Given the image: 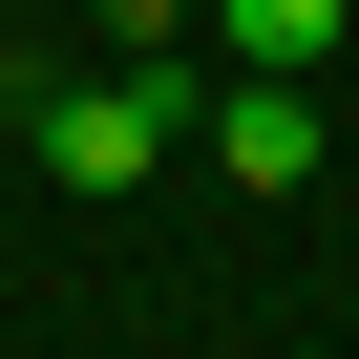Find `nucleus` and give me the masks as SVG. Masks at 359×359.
Instances as JSON below:
<instances>
[{
	"label": "nucleus",
	"mask_w": 359,
	"mask_h": 359,
	"mask_svg": "<svg viewBox=\"0 0 359 359\" xmlns=\"http://www.w3.org/2000/svg\"><path fill=\"white\" fill-rule=\"evenodd\" d=\"M191 106H212L191 64H127V43H106L85 85H43V106H22V148L64 169V191H148V169H169V127H191Z\"/></svg>",
	"instance_id": "1"
},
{
	"label": "nucleus",
	"mask_w": 359,
	"mask_h": 359,
	"mask_svg": "<svg viewBox=\"0 0 359 359\" xmlns=\"http://www.w3.org/2000/svg\"><path fill=\"white\" fill-rule=\"evenodd\" d=\"M191 127L233 148V191H317V64H233Z\"/></svg>",
	"instance_id": "2"
},
{
	"label": "nucleus",
	"mask_w": 359,
	"mask_h": 359,
	"mask_svg": "<svg viewBox=\"0 0 359 359\" xmlns=\"http://www.w3.org/2000/svg\"><path fill=\"white\" fill-rule=\"evenodd\" d=\"M233 64H338V0H212Z\"/></svg>",
	"instance_id": "3"
},
{
	"label": "nucleus",
	"mask_w": 359,
	"mask_h": 359,
	"mask_svg": "<svg viewBox=\"0 0 359 359\" xmlns=\"http://www.w3.org/2000/svg\"><path fill=\"white\" fill-rule=\"evenodd\" d=\"M85 22H106L127 64H191V0H85Z\"/></svg>",
	"instance_id": "4"
}]
</instances>
